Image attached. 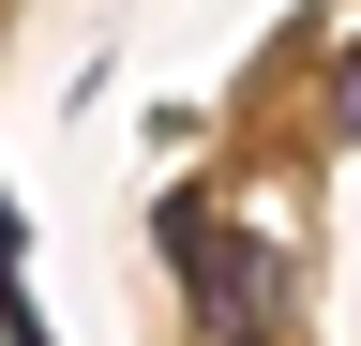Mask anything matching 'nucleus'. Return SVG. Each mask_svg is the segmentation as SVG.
I'll return each instance as SVG.
<instances>
[{
  "mask_svg": "<svg viewBox=\"0 0 361 346\" xmlns=\"http://www.w3.org/2000/svg\"><path fill=\"white\" fill-rule=\"evenodd\" d=\"M346 136H361V75H346Z\"/></svg>",
  "mask_w": 361,
  "mask_h": 346,
  "instance_id": "f03ea898",
  "label": "nucleus"
},
{
  "mask_svg": "<svg viewBox=\"0 0 361 346\" xmlns=\"http://www.w3.org/2000/svg\"><path fill=\"white\" fill-rule=\"evenodd\" d=\"M166 241L211 271V331H226V346H256L271 316H286V301H271V286H286V271H271V241H226L211 211H166Z\"/></svg>",
  "mask_w": 361,
  "mask_h": 346,
  "instance_id": "f257e3e1",
  "label": "nucleus"
}]
</instances>
